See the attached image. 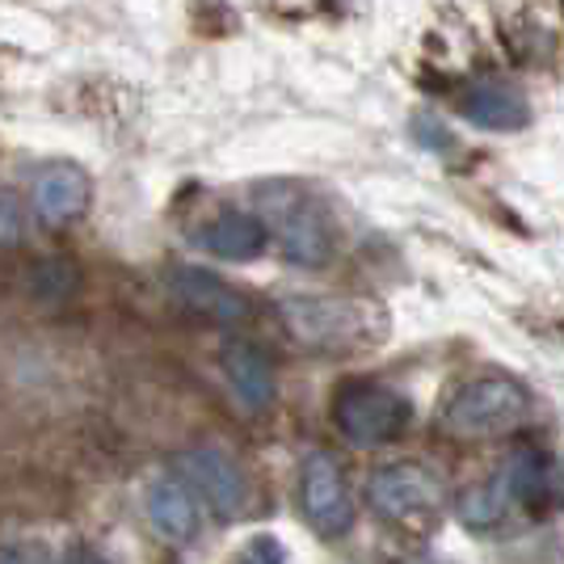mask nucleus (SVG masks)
Here are the masks:
<instances>
[{
	"mask_svg": "<svg viewBox=\"0 0 564 564\" xmlns=\"http://www.w3.org/2000/svg\"><path fill=\"white\" fill-rule=\"evenodd\" d=\"M279 316L282 329L312 350H346V346H358L371 337V307L358 304V300L295 295V300H282Z\"/></svg>",
	"mask_w": 564,
	"mask_h": 564,
	"instance_id": "f257e3e1",
	"label": "nucleus"
},
{
	"mask_svg": "<svg viewBox=\"0 0 564 564\" xmlns=\"http://www.w3.org/2000/svg\"><path fill=\"white\" fill-rule=\"evenodd\" d=\"M527 417V392L514 379L485 376L464 383L443 409V425L455 438H489V434H506Z\"/></svg>",
	"mask_w": 564,
	"mask_h": 564,
	"instance_id": "f03ea898",
	"label": "nucleus"
},
{
	"mask_svg": "<svg viewBox=\"0 0 564 564\" xmlns=\"http://www.w3.org/2000/svg\"><path fill=\"white\" fill-rule=\"evenodd\" d=\"M371 510L392 527L404 531H425L434 527V518L443 514V485L417 464H392L379 468L367 485Z\"/></svg>",
	"mask_w": 564,
	"mask_h": 564,
	"instance_id": "7ed1b4c3",
	"label": "nucleus"
},
{
	"mask_svg": "<svg viewBox=\"0 0 564 564\" xmlns=\"http://www.w3.org/2000/svg\"><path fill=\"white\" fill-rule=\"evenodd\" d=\"M261 212H265V232H274L279 249L295 265H325L329 261L333 253L329 224L295 189H270L265 203H261Z\"/></svg>",
	"mask_w": 564,
	"mask_h": 564,
	"instance_id": "20e7f679",
	"label": "nucleus"
},
{
	"mask_svg": "<svg viewBox=\"0 0 564 564\" xmlns=\"http://www.w3.org/2000/svg\"><path fill=\"white\" fill-rule=\"evenodd\" d=\"M333 417L341 425V434L350 438L354 447H379L392 443L400 430L409 425V404L376 383H354L337 397Z\"/></svg>",
	"mask_w": 564,
	"mask_h": 564,
	"instance_id": "39448f33",
	"label": "nucleus"
},
{
	"mask_svg": "<svg viewBox=\"0 0 564 564\" xmlns=\"http://www.w3.org/2000/svg\"><path fill=\"white\" fill-rule=\"evenodd\" d=\"M300 501H304V518L312 522V531H321L329 540L346 535L354 527V501L350 489H346V476H341V464L325 451L304 459Z\"/></svg>",
	"mask_w": 564,
	"mask_h": 564,
	"instance_id": "423d86ee",
	"label": "nucleus"
},
{
	"mask_svg": "<svg viewBox=\"0 0 564 564\" xmlns=\"http://www.w3.org/2000/svg\"><path fill=\"white\" fill-rule=\"evenodd\" d=\"M177 476L189 485V494L203 497L207 506H212L215 518H236L240 510H245V476H240V468H236L232 459L224 455V451L215 447H194V451H182L177 455Z\"/></svg>",
	"mask_w": 564,
	"mask_h": 564,
	"instance_id": "0eeeda50",
	"label": "nucleus"
},
{
	"mask_svg": "<svg viewBox=\"0 0 564 564\" xmlns=\"http://www.w3.org/2000/svg\"><path fill=\"white\" fill-rule=\"evenodd\" d=\"M169 291H173L189 312L207 316V321H215V325H236V321L249 316L245 300L236 295L228 282L207 274V270H194V265L173 270V274H169Z\"/></svg>",
	"mask_w": 564,
	"mask_h": 564,
	"instance_id": "6e6552de",
	"label": "nucleus"
},
{
	"mask_svg": "<svg viewBox=\"0 0 564 564\" xmlns=\"http://www.w3.org/2000/svg\"><path fill=\"white\" fill-rule=\"evenodd\" d=\"M143 510H148V522L152 531L169 543H189L194 531H198V506H194V494L182 476H161L148 485V497H143Z\"/></svg>",
	"mask_w": 564,
	"mask_h": 564,
	"instance_id": "1a4fd4ad",
	"label": "nucleus"
},
{
	"mask_svg": "<svg viewBox=\"0 0 564 564\" xmlns=\"http://www.w3.org/2000/svg\"><path fill=\"white\" fill-rule=\"evenodd\" d=\"M89 177H85V169L76 165H51L39 173V182H34V212L43 215L47 224H72V219H80L85 207H89Z\"/></svg>",
	"mask_w": 564,
	"mask_h": 564,
	"instance_id": "9d476101",
	"label": "nucleus"
},
{
	"mask_svg": "<svg viewBox=\"0 0 564 564\" xmlns=\"http://www.w3.org/2000/svg\"><path fill=\"white\" fill-rule=\"evenodd\" d=\"M224 376H228L232 392L249 413H261L274 400V371H270L265 354L258 346H249V341H232L224 350Z\"/></svg>",
	"mask_w": 564,
	"mask_h": 564,
	"instance_id": "9b49d317",
	"label": "nucleus"
},
{
	"mask_svg": "<svg viewBox=\"0 0 564 564\" xmlns=\"http://www.w3.org/2000/svg\"><path fill=\"white\" fill-rule=\"evenodd\" d=\"M265 236L270 232H265V224H261L258 215L224 212L203 228V245H207V253L224 261H253L265 249Z\"/></svg>",
	"mask_w": 564,
	"mask_h": 564,
	"instance_id": "f8f14e48",
	"label": "nucleus"
},
{
	"mask_svg": "<svg viewBox=\"0 0 564 564\" xmlns=\"http://www.w3.org/2000/svg\"><path fill=\"white\" fill-rule=\"evenodd\" d=\"M464 118L476 122V127H485V131H518V127H527V101L510 89H501V85H476L468 97H464Z\"/></svg>",
	"mask_w": 564,
	"mask_h": 564,
	"instance_id": "ddd939ff",
	"label": "nucleus"
},
{
	"mask_svg": "<svg viewBox=\"0 0 564 564\" xmlns=\"http://www.w3.org/2000/svg\"><path fill=\"white\" fill-rule=\"evenodd\" d=\"M510 501H514L510 480H506V471H497L489 485H476V489H468V494L459 497V518H464V527H471V531H489V527H497L506 518Z\"/></svg>",
	"mask_w": 564,
	"mask_h": 564,
	"instance_id": "4468645a",
	"label": "nucleus"
},
{
	"mask_svg": "<svg viewBox=\"0 0 564 564\" xmlns=\"http://www.w3.org/2000/svg\"><path fill=\"white\" fill-rule=\"evenodd\" d=\"M30 291H34L43 304H59V300H68L72 291H76V270H72L68 261H47V265H39Z\"/></svg>",
	"mask_w": 564,
	"mask_h": 564,
	"instance_id": "2eb2a0df",
	"label": "nucleus"
},
{
	"mask_svg": "<svg viewBox=\"0 0 564 564\" xmlns=\"http://www.w3.org/2000/svg\"><path fill=\"white\" fill-rule=\"evenodd\" d=\"M22 236H25L22 207H18L9 194H0V249H13V245H22Z\"/></svg>",
	"mask_w": 564,
	"mask_h": 564,
	"instance_id": "dca6fc26",
	"label": "nucleus"
},
{
	"mask_svg": "<svg viewBox=\"0 0 564 564\" xmlns=\"http://www.w3.org/2000/svg\"><path fill=\"white\" fill-rule=\"evenodd\" d=\"M0 564H55L43 543H4L0 547Z\"/></svg>",
	"mask_w": 564,
	"mask_h": 564,
	"instance_id": "f3484780",
	"label": "nucleus"
},
{
	"mask_svg": "<svg viewBox=\"0 0 564 564\" xmlns=\"http://www.w3.org/2000/svg\"><path fill=\"white\" fill-rule=\"evenodd\" d=\"M236 564H286V556H282V547L270 535H261V540H253L236 556Z\"/></svg>",
	"mask_w": 564,
	"mask_h": 564,
	"instance_id": "a211bd4d",
	"label": "nucleus"
},
{
	"mask_svg": "<svg viewBox=\"0 0 564 564\" xmlns=\"http://www.w3.org/2000/svg\"><path fill=\"white\" fill-rule=\"evenodd\" d=\"M55 564H110V561H106V556H97V552H89V547H76V552L59 556Z\"/></svg>",
	"mask_w": 564,
	"mask_h": 564,
	"instance_id": "6ab92c4d",
	"label": "nucleus"
}]
</instances>
